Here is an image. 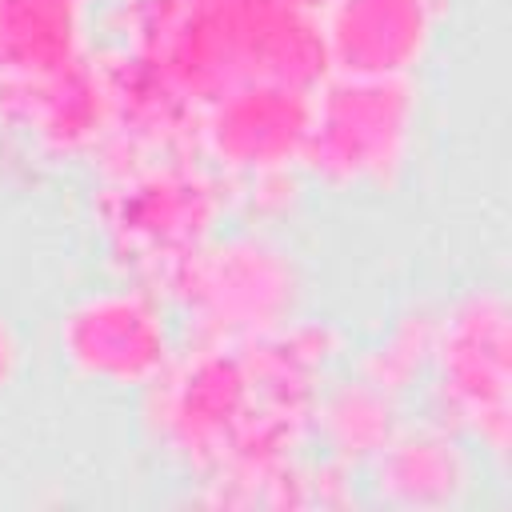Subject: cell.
<instances>
[{"instance_id": "obj_1", "label": "cell", "mask_w": 512, "mask_h": 512, "mask_svg": "<svg viewBox=\"0 0 512 512\" xmlns=\"http://www.w3.org/2000/svg\"><path fill=\"white\" fill-rule=\"evenodd\" d=\"M108 32L100 56L188 120L228 88L328 72L316 16L280 0H116Z\"/></svg>"}, {"instance_id": "obj_6", "label": "cell", "mask_w": 512, "mask_h": 512, "mask_svg": "<svg viewBox=\"0 0 512 512\" xmlns=\"http://www.w3.org/2000/svg\"><path fill=\"white\" fill-rule=\"evenodd\" d=\"M312 84L252 80L220 92L192 116V156L228 188V204L276 184L304 180L300 156L308 136Z\"/></svg>"}, {"instance_id": "obj_10", "label": "cell", "mask_w": 512, "mask_h": 512, "mask_svg": "<svg viewBox=\"0 0 512 512\" xmlns=\"http://www.w3.org/2000/svg\"><path fill=\"white\" fill-rule=\"evenodd\" d=\"M88 8L92 0H0V88L88 64Z\"/></svg>"}, {"instance_id": "obj_11", "label": "cell", "mask_w": 512, "mask_h": 512, "mask_svg": "<svg viewBox=\"0 0 512 512\" xmlns=\"http://www.w3.org/2000/svg\"><path fill=\"white\" fill-rule=\"evenodd\" d=\"M400 420H404V400L392 396L388 388L372 384L356 368H348L344 376H336V372L328 376V384L316 400L312 440L320 444L324 456H332L356 472L384 448V440L396 432Z\"/></svg>"}, {"instance_id": "obj_13", "label": "cell", "mask_w": 512, "mask_h": 512, "mask_svg": "<svg viewBox=\"0 0 512 512\" xmlns=\"http://www.w3.org/2000/svg\"><path fill=\"white\" fill-rule=\"evenodd\" d=\"M20 336H16V324L0 312V396L16 384V376H20Z\"/></svg>"}, {"instance_id": "obj_14", "label": "cell", "mask_w": 512, "mask_h": 512, "mask_svg": "<svg viewBox=\"0 0 512 512\" xmlns=\"http://www.w3.org/2000/svg\"><path fill=\"white\" fill-rule=\"evenodd\" d=\"M280 4H292V8H300V12H312V16H316L328 0H280Z\"/></svg>"}, {"instance_id": "obj_4", "label": "cell", "mask_w": 512, "mask_h": 512, "mask_svg": "<svg viewBox=\"0 0 512 512\" xmlns=\"http://www.w3.org/2000/svg\"><path fill=\"white\" fill-rule=\"evenodd\" d=\"M304 276L284 240L264 224L216 232L160 292L188 336L252 340L300 316Z\"/></svg>"}, {"instance_id": "obj_7", "label": "cell", "mask_w": 512, "mask_h": 512, "mask_svg": "<svg viewBox=\"0 0 512 512\" xmlns=\"http://www.w3.org/2000/svg\"><path fill=\"white\" fill-rule=\"evenodd\" d=\"M64 368L96 388H148L176 352V320L160 292L120 280L76 296L56 320Z\"/></svg>"}, {"instance_id": "obj_3", "label": "cell", "mask_w": 512, "mask_h": 512, "mask_svg": "<svg viewBox=\"0 0 512 512\" xmlns=\"http://www.w3.org/2000/svg\"><path fill=\"white\" fill-rule=\"evenodd\" d=\"M420 132L416 76L324 72L312 84L300 176L328 192H388L404 180Z\"/></svg>"}, {"instance_id": "obj_8", "label": "cell", "mask_w": 512, "mask_h": 512, "mask_svg": "<svg viewBox=\"0 0 512 512\" xmlns=\"http://www.w3.org/2000/svg\"><path fill=\"white\" fill-rule=\"evenodd\" d=\"M448 0H328L316 12L328 72L416 76L428 60Z\"/></svg>"}, {"instance_id": "obj_2", "label": "cell", "mask_w": 512, "mask_h": 512, "mask_svg": "<svg viewBox=\"0 0 512 512\" xmlns=\"http://www.w3.org/2000/svg\"><path fill=\"white\" fill-rule=\"evenodd\" d=\"M228 216L224 180L192 152L96 160L92 224L108 264L132 284L164 292Z\"/></svg>"}, {"instance_id": "obj_5", "label": "cell", "mask_w": 512, "mask_h": 512, "mask_svg": "<svg viewBox=\"0 0 512 512\" xmlns=\"http://www.w3.org/2000/svg\"><path fill=\"white\" fill-rule=\"evenodd\" d=\"M424 376L432 380V416L504 464L512 436V312L496 284L464 288L436 312Z\"/></svg>"}, {"instance_id": "obj_12", "label": "cell", "mask_w": 512, "mask_h": 512, "mask_svg": "<svg viewBox=\"0 0 512 512\" xmlns=\"http://www.w3.org/2000/svg\"><path fill=\"white\" fill-rule=\"evenodd\" d=\"M432 324H436V312L428 308H412L404 312L376 344H368L360 356H356V372L368 376L372 384L388 388L392 396H408L424 372H428V352H432Z\"/></svg>"}, {"instance_id": "obj_9", "label": "cell", "mask_w": 512, "mask_h": 512, "mask_svg": "<svg viewBox=\"0 0 512 512\" xmlns=\"http://www.w3.org/2000/svg\"><path fill=\"white\" fill-rule=\"evenodd\" d=\"M364 468L372 500L404 512H448L476 488L472 444L440 416H404Z\"/></svg>"}]
</instances>
